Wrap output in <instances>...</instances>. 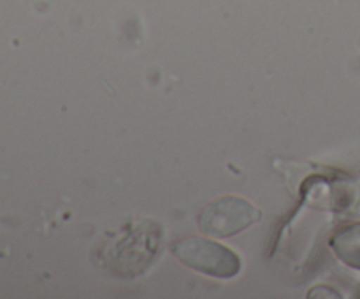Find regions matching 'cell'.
Segmentation results:
<instances>
[{
  "label": "cell",
  "mask_w": 360,
  "mask_h": 299,
  "mask_svg": "<svg viewBox=\"0 0 360 299\" xmlns=\"http://www.w3.org/2000/svg\"><path fill=\"white\" fill-rule=\"evenodd\" d=\"M183 264L218 278H231L239 271V257L225 246L204 238H185L174 245Z\"/></svg>",
  "instance_id": "1"
},
{
  "label": "cell",
  "mask_w": 360,
  "mask_h": 299,
  "mask_svg": "<svg viewBox=\"0 0 360 299\" xmlns=\"http://www.w3.org/2000/svg\"><path fill=\"white\" fill-rule=\"evenodd\" d=\"M257 218H259V211L250 203L238 197H224L211 203L202 211L199 225L206 234L225 238V236L243 231Z\"/></svg>",
  "instance_id": "2"
},
{
  "label": "cell",
  "mask_w": 360,
  "mask_h": 299,
  "mask_svg": "<svg viewBox=\"0 0 360 299\" xmlns=\"http://www.w3.org/2000/svg\"><path fill=\"white\" fill-rule=\"evenodd\" d=\"M334 252L343 259L348 266L360 269V224L343 229L333 238Z\"/></svg>",
  "instance_id": "3"
}]
</instances>
